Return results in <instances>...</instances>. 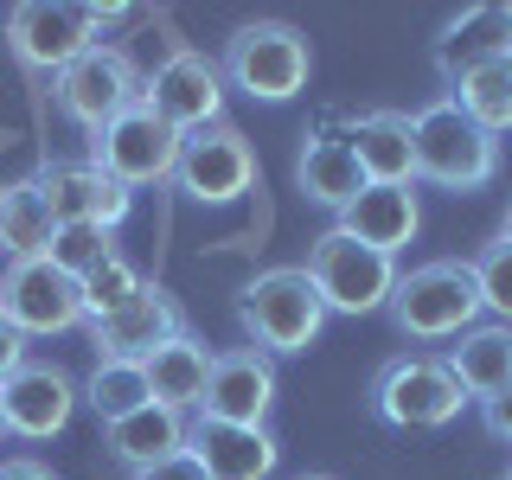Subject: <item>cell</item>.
<instances>
[{
  "label": "cell",
  "instance_id": "4fadbf2b",
  "mask_svg": "<svg viewBox=\"0 0 512 480\" xmlns=\"http://www.w3.org/2000/svg\"><path fill=\"white\" fill-rule=\"evenodd\" d=\"M84 333H90L96 359H128V365H148V359H154V352L167 346V340H180V333H186V308L173 301V288L141 282L128 308L103 314V320H84Z\"/></svg>",
  "mask_w": 512,
  "mask_h": 480
},
{
  "label": "cell",
  "instance_id": "9c48e42d",
  "mask_svg": "<svg viewBox=\"0 0 512 480\" xmlns=\"http://www.w3.org/2000/svg\"><path fill=\"white\" fill-rule=\"evenodd\" d=\"M0 314L26 340L71 333V327H84V288H77V276H64L52 256H13L7 276H0Z\"/></svg>",
  "mask_w": 512,
  "mask_h": 480
},
{
  "label": "cell",
  "instance_id": "8fae6325",
  "mask_svg": "<svg viewBox=\"0 0 512 480\" xmlns=\"http://www.w3.org/2000/svg\"><path fill=\"white\" fill-rule=\"evenodd\" d=\"M173 186L199 205H231L256 186V148L237 122H212L199 135H180V167Z\"/></svg>",
  "mask_w": 512,
  "mask_h": 480
},
{
  "label": "cell",
  "instance_id": "52a82bcc",
  "mask_svg": "<svg viewBox=\"0 0 512 480\" xmlns=\"http://www.w3.org/2000/svg\"><path fill=\"white\" fill-rule=\"evenodd\" d=\"M52 96H58L64 122H77L84 135H103L122 109L141 103V64L128 58L122 45H103V39H96L84 58H71L52 77Z\"/></svg>",
  "mask_w": 512,
  "mask_h": 480
},
{
  "label": "cell",
  "instance_id": "d6a6232c",
  "mask_svg": "<svg viewBox=\"0 0 512 480\" xmlns=\"http://www.w3.org/2000/svg\"><path fill=\"white\" fill-rule=\"evenodd\" d=\"M480 423H487V436H500V442H512V391H500V397H487V404H480Z\"/></svg>",
  "mask_w": 512,
  "mask_h": 480
},
{
  "label": "cell",
  "instance_id": "cb8c5ba5",
  "mask_svg": "<svg viewBox=\"0 0 512 480\" xmlns=\"http://www.w3.org/2000/svg\"><path fill=\"white\" fill-rule=\"evenodd\" d=\"M148 397L154 404H167V410H199V397H205V378H212V346L199 340V333H180V340H167L154 352L148 365Z\"/></svg>",
  "mask_w": 512,
  "mask_h": 480
},
{
  "label": "cell",
  "instance_id": "74e56055",
  "mask_svg": "<svg viewBox=\"0 0 512 480\" xmlns=\"http://www.w3.org/2000/svg\"><path fill=\"white\" fill-rule=\"evenodd\" d=\"M506 480H512V474H506Z\"/></svg>",
  "mask_w": 512,
  "mask_h": 480
},
{
  "label": "cell",
  "instance_id": "d4e9b609",
  "mask_svg": "<svg viewBox=\"0 0 512 480\" xmlns=\"http://www.w3.org/2000/svg\"><path fill=\"white\" fill-rule=\"evenodd\" d=\"M52 231H58V218H52V205H45L39 180L0 186V250L7 256H45Z\"/></svg>",
  "mask_w": 512,
  "mask_h": 480
},
{
  "label": "cell",
  "instance_id": "484cf974",
  "mask_svg": "<svg viewBox=\"0 0 512 480\" xmlns=\"http://www.w3.org/2000/svg\"><path fill=\"white\" fill-rule=\"evenodd\" d=\"M455 109L468 122H480L493 141L512 128V58H493V64H474L468 77H455Z\"/></svg>",
  "mask_w": 512,
  "mask_h": 480
},
{
  "label": "cell",
  "instance_id": "e0dca14e",
  "mask_svg": "<svg viewBox=\"0 0 512 480\" xmlns=\"http://www.w3.org/2000/svg\"><path fill=\"white\" fill-rule=\"evenodd\" d=\"M186 455L205 468V480H269V474H276V461H282V448H276L269 429L192 416V423H186Z\"/></svg>",
  "mask_w": 512,
  "mask_h": 480
},
{
  "label": "cell",
  "instance_id": "4dcf8cb0",
  "mask_svg": "<svg viewBox=\"0 0 512 480\" xmlns=\"http://www.w3.org/2000/svg\"><path fill=\"white\" fill-rule=\"evenodd\" d=\"M32 359V352H26V333L20 327H13V320L7 314H0V384H7L13 372H20V365Z\"/></svg>",
  "mask_w": 512,
  "mask_h": 480
},
{
  "label": "cell",
  "instance_id": "836d02e7",
  "mask_svg": "<svg viewBox=\"0 0 512 480\" xmlns=\"http://www.w3.org/2000/svg\"><path fill=\"white\" fill-rule=\"evenodd\" d=\"M0 480H58V474L32 455H13V461H0Z\"/></svg>",
  "mask_w": 512,
  "mask_h": 480
},
{
  "label": "cell",
  "instance_id": "5b68a950",
  "mask_svg": "<svg viewBox=\"0 0 512 480\" xmlns=\"http://www.w3.org/2000/svg\"><path fill=\"white\" fill-rule=\"evenodd\" d=\"M308 282L320 295V308L327 314H378L384 301H391L397 288V256H384L372 244H359V237H346L340 224H327V231L308 244Z\"/></svg>",
  "mask_w": 512,
  "mask_h": 480
},
{
  "label": "cell",
  "instance_id": "6da1fadb",
  "mask_svg": "<svg viewBox=\"0 0 512 480\" xmlns=\"http://www.w3.org/2000/svg\"><path fill=\"white\" fill-rule=\"evenodd\" d=\"M237 320H244V333H250L256 352H269V359H295V352H308L320 340L327 308H320L308 269H301V263H276V269H263L256 282H244V295H237Z\"/></svg>",
  "mask_w": 512,
  "mask_h": 480
},
{
  "label": "cell",
  "instance_id": "3957f363",
  "mask_svg": "<svg viewBox=\"0 0 512 480\" xmlns=\"http://www.w3.org/2000/svg\"><path fill=\"white\" fill-rule=\"evenodd\" d=\"M218 71L250 103H288L314 77V45H308V32L288 26V20H244L231 32V45H224Z\"/></svg>",
  "mask_w": 512,
  "mask_h": 480
},
{
  "label": "cell",
  "instance_id": "277c9868",
  "mask_svg": "<svg viewBox=\"0 0 512 480\" xmlns=\"http://www.w3.org/2000/svg\"><path fill=\"white\" fill-rule=\"evenodd\" d=\"M410 148H416V180L442 192H474L500 173V141L480 122L455 109V96H436L429 109L410 116Z\"/></svg>",
  "mask_w": 512,
  "mask_h": 480
},
{
  "label": "cell",
  "instance_id": "ba28073f",
  "mask_svg": "<svg viewBox=\"0 0 512 480\" xmlns=\"http://www.w3.org/2000/svg\"><path fill=\"white\" fill-rule=\"evenodd\" d=\"M84 160H96V167H103L116 186H128V192L135 186H167L173 167H180V135H173L148 103H135V109H122L103 135H90Z\"/></svg>",
  "mask_w": 512,
  "mask_h": 480
},
{
  "label": "cell",
  "instance_id": "f546056e",
  "mask_svg": "<svg viewBox=\"0 0 512 480\" xmlns=\"http://www.w3.org/2000/svg\"><path fill=\"white\" fill-rule=\"evenodd\" d=\"M468 269H474V288H480V308L500 314L506 327H512V244H506V237H500V244H487Z\"/></svg>",
  "mask_w": 512,
  "mask_h": 480
},
{
  "label": "cell",
  "instance_id": "d6986e66",
  "mask_svg": "<svg viewBox=\"0 0 512 480\" xmlns=\"http://www.w3.org/2000/svg\"><path fill=\"white\" fill-rule=\"evenodd\" d=\"M352 154H359L365 186H416V148H410V116L404 109H365L346 128Z\"/></svg>",
  "mask_w": 512,
  "mask_h": 480
},
{
  "label": "cell",
  "instance_id": "603a6c76",
  "mask_svg": "<svg viewBox=\"0 0 512 480\" xmlns=\"http://www.w3.org/2000/svg\"><path fill=\"white\" fill-rule=\"evenodd\" d=\"M103 448L128 474H141V468H154V461H167V455L186 448V416L167 410V404H141L135 416H122V423H103Z\"/></svg>",
  "mask_w": 512,
  "mask_h": 480
},
{
  "label": "cell",
  "instance_id": "7402d4cb",
  "mask_svg": "<svg viewBox=\"0 0 512 480\" xmlns=\"http://www.w3.org/2000/svg\"><path fill=\"white\" fill-rule=\"evenodd\" d=\"M416 224H423V205H416L410 186H365L340 212V231L359 237V244H372V250H384V256L404 250L416 237Z\"/></svg>",
  "mask_w": 512,
  "mask_h": 480
},
{
  "label": "cell",
  "instance_id": "8992f818",
  "mask_svg": "<svg viewBox=\"0 0 512 480\" xmlns=\"http://www.w3.org/2000/svg\"><path fill=\"white\" fill-rule=\"evenodd\" d=\"M468 404V391L436 352H397L391 365L372 378V410L391 429H448Z\"/></svg>",
  "mask_w": 512,
  "mask_h": 480
},
{
  "label": "cell",
  "instance_id": "ac0fdd59",
  "mask_svg": "<svg viewBox=\"0 0 512 480\" xmlns=\"http://www.w3.org/2000/svg\"><path fill=\"white\" fill-rule=\"evenodd\" d=\"M493 58H512V7H468L436 32V77L448 90H455V77Z\"/></svg>",
  "mask_w": 512,
  "mask_h": 480
},
{
  "label": "cell",
  "instance_id": "8d00e7d4",
  "mask_svg": "<svg viewBox=\"0 0 512 480\" xmlns=\"http://www.w3.org/2000/svg\"><path fill=\"white\" fill-rule=\"evenodd\" d=\"M0 436H7V410H0Z\"/></svg>",
  "mask_w": 512,
  "mask_h": 480
},
{
  "label": "cell",
  "instance_id": "44dd1931",
  "mask_svg": "<svg viewBox=\"0 0 512 480\" xmlns=\"http://www.w3.org/2000/svg\"><path fill=\"white\" fill-rule=\"evenodd\" d=\"M295 186H301L308 205H320V212H346V205L365 192V173H359L352 141L346 135H314L308 148L295 154Z\"/></svg>",
  "mask_w": 512,
  "mask_h": 480
},
{
  "label": "cell",
  "instance_id": "1f68e13d",
  "mask_svg": "<svg viewBox=\"0 0 512 480\" xmlns=\"http://www.w3.org/2000/svg\"><path fill=\"white\" fill-rule=\"evenodd\" d=\"M135 480H205V468L180 448V455H167V461H154V468H141Z\"/></svg>",
  "mask_w": 512,
  "mask_h": 480
},
{
  "label": "cell",
  "instance_id": "7c38bea8",
  "mask_svg": "<svg viewBox=\"0 0 512 480\" xmlns=\"http://www.w3.org/2000/svg\"><path fill=\"white\" fill-rule=\"evenodd\" d=\"M96 45V20L90 7H71V0H20L7 13V52L26 64V71L58 77L71 58H84Z\"/></svg>",
  "mask_w": 512,
  "mask_h": 480
},
{
  "label": "cell",
  "instance_id": "4316f807",
  "mask_svg": "<svg viewBox=\"0 0 512 480\" xmlns=\"http://www.w3.org/2000/svg\"><path fill=\"white\" fill-rule=\"evenodd\" d=\"M77 397L96 410V423H122V416H135L141 404H154V397H148V372L128 365V359H96Z\"/></svg>",
  "mask_w": 512,
  "mask_h": 480
},
{
  "label": "cell",
  "instance_id": "e575fe53",
  "mask_svg": "<svg viewBox=\"0 0 512 480\" xmlns=\"http://www.w3.org/2000/svg\"><path fill=\"white\" fill-rule=\"evenodd\" d=\"M500 237H506V244H512V205H506V231H500Z\"/></svg>",
  "mask_w": 512,
  "mask_h": 480
},
{
  "label": "cell",
  "instance_id": "2e32d148",
  "mask_svg": "<svg viewBox=\"0 0 512 480\" xmlns=\"http://www.w3.org/2000/svg\"><path fill=\"white\" fill-rule=\"evenodd\" d=\"M45 192V205H52L58 224H103V231H116L128 218V186H116L96 160H52V167L32 173Z\"/></svg>",
  "mask_w": 512,
  "mask_h": 480
},
{
  "label": "cell",
  "instance_id": "f1b7e54d",
  "mask_svg": "<svg viewBox=\"0 0 512 480\" xmlns=\"http://www.w3.org/2000/svg\"><path fill=\"white\" fill-rule=\"evenodd\" d=\"M84 320H103V314H116V308H128L135 301V288H141V276H135V263H122V256H109L103 269H90L84 282Z\"/></svg>",
  "mask_w": 512,
  "mask_h": 480
},
{
  "label": "cell",
  "instance_id": "d590c367",
  "mask_svg": "<svg viewBox=\"0 0 512 480\" xmlns=\"http://www.w3.org/2000/svg\"><path fill=\"white\" fill-rule=\"evenodd\" d=\"M295 480H333V474H295Z\"/></svg>",
  "mask_w": 512,
  "mask_h": 480
},
{
  "label": "cell",
  "instance_id": "5bb4252c",
  "mask_svg": "<svg viewBox=\"0 0 512 480\" xmlns=\"http://www.w3.org/2000/svg\"><path fill=\"white\" fill-rule=\"evenodd\" d=\"M269 404H276V365H269V352H256V346H224V352H212V378H205L199 416H212V423L263 429Z\"/></svg>",
  "mask_w": 512,
  "mask_h": 480
},
{
  "label": "cell",
  "instance_id": "7a4b0ae2",
  "mask_svg": "<svg viewBox=\"0 0 512 480\" xmlns=\"http://www.w3.org/2000/svg\"><path fill=\"white\" fill-rule=\"evenodd\" d=\"M391 327L404 333V340L429 346V340H461L468 327H480V288H474V269L455 263V256H436V263L410 269V276H397L391 288Z\"/></svg>",
  "mask_w": 512,
  "mask_h": 480
},
{
  "label": "cell",
  "instance_id": "9a60e30c",
  "mask_svg": "<svg viewBox=\"0 0 512 480\" xmlns=\"http://www.w3.org/2000/svg\"><path fill=\"white\" fill-rule=\"evenodd\" d=\"M0 410H7V436H26V442L64 436L71 410H77V384L52 359H26L20 372L0 384Z\"/></svg>",
  "mask_w": 512,
  "mask_h": 480
},
{
  "label": "cell",
  "instance_id": "30bf717a",
  "mask_svg": "<svg viewBox=\"0 0 512 480\" xmlns=\"http://www.w3.org/2000/svg\"><path fill=\"white\" fill-rule=\"evenodd\" d=\"M141 103L154 109L173 135H199V128L224 122V71L192 45H173L154 64V77H141Z\"/></svg>",
  "mask_w": 512,
  "mask_h": 480
},
{
  "label": "cell",
  "instance_id": "ffe728a7",
  "mask_svg": "<svg viewBox=\"0 0 512 480\" xmlns=\"http://www.w3.org/2000/svg\"><path fill=\"white\" fill-rule=\"evenodd\" d=\"M442 365L455 372V384L468 397H500V391H512V327L506 320H480V327H468L455 346L442 352Z\"/></svg>",
  "mask_w": 512,
  "mask_h": 480
},
{
  "label": "cell",
  "instance_id": "83f0119b",
  "mask_svg": "<svg viewBox=\"0 0 512 480\" xmlns=\"http://www.w3.org/2000/svg\"><path fill=\"white\" fill-rule=\"evenodd\" d=\"M45 256H52L64 276H77V282H84L90 269H103L109 256H116V244H109V231H103V224H58V231H52V244H45Z\"/></svg>",
  "mask_w": 512,
  "mask_h": 480
}]
</instances>
